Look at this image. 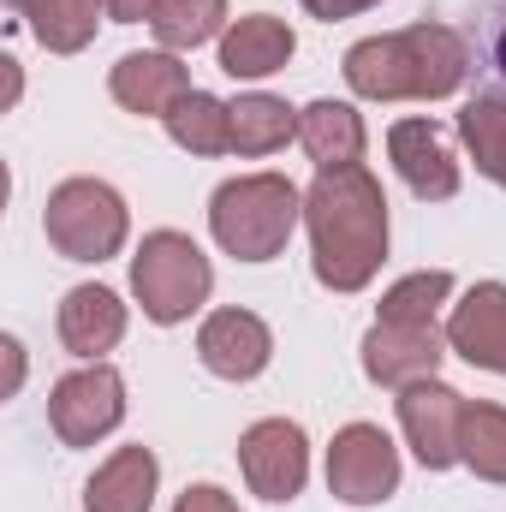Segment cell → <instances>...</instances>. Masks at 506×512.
Listing matches in <instances>:
<instances>
[{
	"label": "cell",
	"instance_id": "obj_1",
	"mask_svg": "<svg viewBox=\"0 0 506 512\" xmlns=\"http://www.w3.org/2000/svg\"><path fill=\"white\" fill-rule=\"evenodd\" d=\"M310 268L328 292H364L387 256V197L370 167L316 173L304 191Z\"/></svg>",
	"mask_w": 506,
	"mask_h": 512
},
{
	"label": "cell",
	"instance_id": "obj_2",
	"mask_svg": "<svg viewBox=\"0 0 506 512\" xmlns=\"http://www.w3.org/2000/svg\"><path fill=\"white\" fill-rule=\"evenodd\" d=\"M340 72L364 102H441L471 78V42L447 24H405L352 42Z\"/></svg>",
	"mask_w": 506,
	"mask_h": 512
},
{
	"label": "cell",
	"instance_id": "obj_3",
	"mask_svg": "<svg viewBox=\"0 0 506 512\" xmlns=\"http://www.w3.org/2000/svg\"><path fill=\"white\" fill-rule=\"evenodd\" d=\"M304 221V191L280 173H245V179H227L215 197H209V227H215V245L239 262H274L286 251L292 227Z\"/></svg>",
	"mask_w": 506,
	"mask_h": 512
},
{
	"label": "cell",
	"instance_id": "obj_4",
	"mask_svg": "<svg viewBox=\"0 0 506 512\" xmlns=\"http://www.w3.org/2000/svg\"><path fill=\"white\" fill-rule=\"evenodd\" d=\"M131 292H137V304H143L149 322L173 328V322H185L191 310L209 304L215 268H209V256L197 251V239L161 227V233H149L137 245V256H131Z\"/></svg>",
	"mask_w": 506,
	"mask_h": 512
},
{
	"label": "cell",
	"instance_id": "obj_5",
	"mask_svg": "<svg viewBox=\"0 0 506 512\" xmlns=\"http://www.w3.org/2000/svg\"><path fill=\"white\" fill-rule=\"evenodd\" d=\"M42 227H48V245L66 262H108L126 245L131 215H126V197L108 179H66V185L48 191Z\"/></svg>",
	"mask_w": 506,
	"mask_h": 512
},
{
	"label": "cell",
	"instance_id": "obj_6",
	"mask_svg": "<svg viewBox=\"0 0 506 512\" xmlns=\"http://www.w3.org/2000/svg\"><path fill=\"white\" fill-rule=\"evenodd\" d=\"M328 495L346 507H381L399 495V447L381 423H346L328 447Z\"/></svg>",
	"mask_w": 506,
	"mask_h": 512
},
{
	"label": "cell",
	"instance_id": "obj_7",
	"mask_svg": "<svg viewBox=\"0 0 506 512\" xmlns=\"http://www.w3.org/2000/svg\"><path fill=\"white\" fill-rule=\"evenodd\" d=\"M48 423L66 447H96L102 435H114L126 423V382L120 370L108 364H90V370H72L60 376L48 393Z\"/></svg>",
	"mask_w": 506,
	"mask_h": 512
},
{
	"label": "cell",
	"instance_id": "obj_8",
	"mask_svg": "<svg viewBox=\"0 0 506 512\" xmlns=\"http://www.w3.org/2000/svg\"><path fill=\"white\" fill-rule=\"evenodd\" d=\"M239 471L262 501H298L304 477H310V441L292 417H262L239 435Z\"/></svg>",
	"mask_w": 506,
	"mask_h": 512
},
{
	"label": "cell",
	"instance_id": "obj_9",
	"mask_svg": "<svg viewBox=\"0 0 506 512\" xmlns=\"http://www.w3.org/2000/svg\"><path fill=\"white\" fill-rule=\"evenodd\" d=\"M453 346H447V328H405V322H376L370 334H364V376L376 387H393V393H405V387L417 382H435V370H441V358H447Z\"/></svg>",
	"mask_w": 506,
	"mask_h": 512
},
{
	"label": "cell",
	"instance_id": "obj_10",
	"mask_svg": "<svg viewBox=\"0 0 506 512\" xmlns=\"http://www.w3.org/2000/svg\"><path fill=\"white\" fill-rule=\"evenodd\" d=\"M459 417H465V393H453L447 382H417L399 393V429L423 471L459 465Z\"/></svg>",
	"mask_w": 506,
	"mask_h": 512
},
{
	"label": "cell",
	"instance_id": "obj_11",
	"mask_svg": "<svg viewBox=\"0 0 506 512\" xmlns=\"http://www.w3.org/2000/svg\"><path fill=\"white\" fill-rule=\"evenodd\" d=\"M387 155L417 203H453L459 197V155L435 120H399L387 131Z\"/></svg>",
	"mask_w": 506,
	"mask_h": 512
},
{
	"label": "cell",
	"instance_id": "obj_12",
	"mask_svg": "<svg viewBox=\"0 0 506 512\" xmlns=\"http://www.w3.org/2000/svg\"><path fill=\"white\" fill-rule=\"evenodd\" d=\"M197 358L221 382H256L274 358V334L256 310H215L197 328Z\"/></svg>",
	"mask_w": 506,
	"mask_h": 512
},
{
	"label": "cell",
	"instance_id": "obj_13",
	"mask_svg": "<svg viewBox=\"0 0 506 512\" xmlns=\"http://www.w3.org/2000/svg\"><path fill=\"white\" fill-rule=\"evenodd\" d=\"M447 346H453L465 364L506 376V286L501 280H477V286L453 304V316H447Z\"/></svg>",
	"mask_w": 506,
	"mask_h": 512
},
{
	"label": "cell",
	"instance_id": "obj_14",
	"mask_svg": "<svg viewBox=\"0 0 506 512\" xmlns=\"http://www.w3.org/2000/svg\"><path fill=\"white\" fill-rule=\"evenodd\" d=\"M108 90L126 114L143 120H167L185 96H191V72L173 60V54H126L114 72H108Z\"/></svg>",
	"mask_w": 506,
	"mask_h": 512
},
{
	"label": "cell",
	"instance_id": "obj_15",
	"mask_svg": "<svg viewBox=\"0 0 506 512\" xmlns=\"http://www.w3.org/2000/svg\"><path fill=\"white\" fill-rule=\"evenodd\" d=\"M126 340V304L108 286H72L60 298V346L72 358H102Z\"/></svg>",
	"mask_w": 506,
	"mask_h": 512
},
{
	"label": "cell",
	"instance_id": "obj_16",
	"mask_svg": "<svg viewBox=\"0 0 506 512\" xmlns=\"http://www.w3.org/2000/svg\"><path fill=\"white\" fill-rule=\"evenodd\" d=\"M292 54H298L292 24H286V18H268V12L239 18V24L221 36V72H227V78H268V72H286Z\"/></svg>",
	"mask_w": 506,
	"mask_h": 512
},
{
	"label": "cell",
	"instance_id": "obj_17",
	"mask_svg": "<svg viewBox=\"0 0 506 512\" xmlns=\"http://www.w3.org/2000/svg\"><path fill=\"white\" fill-rule=\"evenodd\" d=\"M298 143L304 155L316 161V173H334V167H364V120L352 102H310L298 114Z\"/></svg>",
	"mask_w": 506,
	"mask_h": 512
},
{
	"label": "cell",
	"instance_id": "obj_18",
	"mask_svg": "<svg viewBox=\"0 0 506 512\" xmlns=\"http://www.w3.org/2000/svg\"><path fill=\"white\" fill-rule=\"evenodd\" d=\"M161 465L149 447H120L90 483H84V512H149L155 507Z\"/></svg>",
	"mask_w": 506,
	"mask_h": 512
},
{
	"label": "cell",
	"instance_id": "obj_19",
	"mask_svg": "<svg viewBox=\"0 0 506 512\" xmlns=\"http://www.w3.org/2000/svg\"><path fill=\"white\" fill-rule=\"evenodd\" d=\"M6 6L36 30V42H42L48 54H78V48H90L96 12H102V0H6Z\"/></svg>",
	"mask_w": 506,
	"mask_h": 512
},
{
	"label": "cell",
	"instance_id": "obj_20",
	"mask_svg": "<svg viewBox=\"0 0 506 512\" xmlns=\"http://www.w3.org/2000/svg\"><path fill=\"white\" fill-rule=\"evenodd\" d=\"M459 137H465L477 173L495 179L506 191V96L501 90H477V96L459 108Z\"/></svg>",
	"mask_w": 506,
	"mask_h": 512
},
{
	"label": "cell",
	"instance_id": "obj_21",
	"mask_svg": "<svg viewBox=\"0 0 506 512\" xmlns=\"http://www.w3.org/2000/svg\"><path fill=\"white\" fill-rule=\"evenodd\" d=\"M459 465L483 483H506V411L489 399H465L459 417Z\"/></svg>",
	"mask_w": 506,
	"mask_h": 512
},
{
	"label": "cell",
	"instance_id": "obj_22",
	"mask_svg": "<svg viewBox=\"0 0 506 512\" xmlns=\"http://www.w3.org/2000/svg\"><path fill=\"white\" fill-rule=\"evenodd\" d=\"M167 137L191 155H227L233 149V102H215L209 90H191L167 114Z\"/></svg>",
	"mask_w": 506,
	"mask_h": 512
},
{
	"label": "cell",
	"instance_id": "obj_23",
	"mask_svg": "<svg viewBox=\"0 0 506 512\" xmlns=\"http://www.w3.org/2000/svg\"><path fill=\"white\" fill-rule=\"evenodd\" d=\"M298 137V114L280 102V96H239L233 102V149L239 155H274V149H286Z\"/></svg>",
	"mask_w": 506,
	"mask_h": 512
},
{
	"label": "cell",
	"instance_id": "obj_24",
	"mask_svg": "<svg viewBox=\"0 0 506 512\" xmlns=\"http://www.w3.org/2000/svg\"><path fill=\"white\" fill-rule=\"evenodd\" d=\"M221 24H227V0H155V18H149V30L161 36L167 54L215 42Z\"/></svg>",
	"mask_w": 506,
	"mask_h": 512
},
{
	"label": "cell",
	"instance_id": "obj_25",
	"mask_svg": "<svg viewBox=\"0 0 506 512\" xmlns=\"http://www.w3.org/2000/svg\"><path fill=\"white\" fill-rule=\"evenodd\" d=\"M447 298H453V274H447V268H417V274H405V280H393V286H387L376 322L429 328V322L441 316V304H447Z\"/></svg>",
	"mask_w": 506,
	"mask_h": 512
},
{
	"label": "cell",
	"instance_id": "obj_26",
	"mask_svg": "<svg viewBox=\"0 0 506 512\" xmlns=\"http://www.w3.org/2000/svg\"><path fill=\"white\" fill-rule=\"evenodd\" d=\"M465 42H471V78L483 90L506 96V0H477L471 6Z\"/></svg>",
	"mask_w": 506,
	"mask_h": 512
},
{
	"label": "cell",
	"instance_id": "obj_27",
	"mask_svg": "<svg viewBox=\"0 0 506 512\" xmlns=\"http://www.w3.org/2000/svg\"><path fill=\"white\" fill-rule=\"evenodd\" d=\"M173 512H239V501H233L227 489H215V483H197V489L179 495V507Z\"/></svg>",
	"mask_w": 506,
	"mask_h": 512
},
{
	"label": "cell",
	"instance_id": "obj_28",
	"mask_svg": "<svg viewBox=\"0 0 506 512\" xmlns=\"http://www.w3.org/2000/svg\"><path fill=\"white\" fill-rule=\"evenodd\" d=\"M310 18H322V24H340V18H358V12H370L381 0H298Z\"/></svg>",
	"mask_w": 506,
	"mask_h": 512
},
{
	"label": "cell",
	"instance_id": "obj_29",
	"mask_svg": "<svg viewBox=\"0 0 506 512\" xmlns=\"http://www.w3.org/2000/svg\"><path fill=\"white\" fill-rule=\"evenodd\" d=\"M102 12L114 24H143V18H155V0H102Z\"/></svg>",
	"mask_w": 506,
	"mask_h": 512
}]
</instances>
